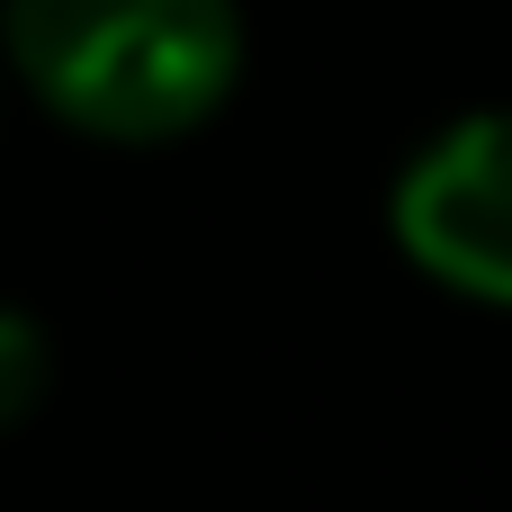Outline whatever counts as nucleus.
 Here are the masks:
<instances>
[{"label":"nucleus","instance_id":"nucleus-1","mask_svg":"<svg viewBox=\"0 0 512 512\" xmlns=\"http://www.w3.org/2000/svg\"><path fill=\"white\" fill-rule=\"evenodd\" d=\"M0 63L90 144L198 135L243 81L234 0H0Z\"/></svg>","mask_w":512,"mask_h":512},{"label":"nucleus","instance_id":"nucleus-2","mask_svg":"<svg viewBox=\"0 0 512 512\" xmlns=\"http://www.w3.org/2000/svg\"><path fill=\"white\" fill-rule=\"evenodd\" d=\"M396 243L450 297L512 306V108L441 126L396 180Z\"/></svg>","mask_w":512,"mask_h":512},{"label":"nucleus","instance_id":"nucleus-3","mask_svg":"<svg viewBox=\"0 0 512 512\" xmlns=\"http://www.w3.org/2000/svg\"><path fill=\"white\" fill-rule=\"evenodd\" d=\"M45 387H54V351H45V333H36L18 306H0V432L27 423V414L45 405Z\"/></svg>","mask_w":512,"mask_h":512},{"label":"nucleus","instance_id":"nucleus-4","mask_svg":"<svg viewBox=\"0 0 512 512\" xmlns=\"http://www.w3.org/2000/svg\"><path fill=\"white\" fill-rule=\"evenodd\" d=\"M0 81H9V63H0Z\"/></svg>","mask_w":512,"mask_h":512}]
</instances>
